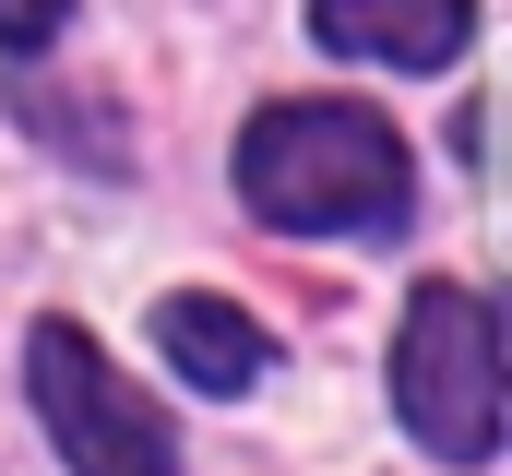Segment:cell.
<instances>
[{
  "label": "cell",
  "instance_id": "cell-4",
  "mask_svg": "<svg viewBox=\"0 0 512 476\" xmlns=\"http://www.w3.org/2000/svg\"><path fill=\"white\" fill-rule=\"evenodd\" d=\"M310 36L346 60H393V72H441L477 36V0H310Z\"/></svg>",
  "mask_w": 512,
  "mask_h": 476
},
{
  "label": "cell",
  "instance_id": "cell-2",
  "mask_svg": "<svg viewBox=\"0 0 512 476\" xmlns=\"http://www.w3.org/2000/svg\"><path fill=\"white\" fill-rule=\"evenodd\" d=\"M393 405L441 465H489L501 453V322L477 286H417L405 334H393Z\"/></svg>",
  "mask_w": 512,
  "mask_h": 476
},
{
  "label": "cell",
  "instance_id": "cell-1",
  "mask_svg": "<svg viewBox=\"0 0 512 476\" xmlns=\"http://www.w3.org/2000/svg\"><path fill=\"white\" fill-rule=\"evenodd\" d=\"M239 203L262 227H346V238H393L417 203V167L393 143L382 108L358 96H298V108H262L239 143Z\"/></svg>",
  "mask_w": 512,
  "mask_h": 476
},
{
  "label": "cell",
  "instance_id": "cell-6",
  "mask_svg": "<svg viewBox=\"0 0 512 476\" xmlns=\"http://www.w3.org/2000/svg\"><path fill=\"white\" fill-rule=\"evenodd\" d=\"M72 24V0H0V48H48Z\"/></svg>",
  "mask_w": 512,
  "mask_h": 476
},
{
  "label": "cell",
  "instance_id": "cell-3",
  "mask_svg": "<svg viewBox=\"0 0 512 476\" xmlns=\"http://www.w3.org/2000/svg\"><path fill=\"white\" fill-rule=\"evenodd\" d=\"M24 381H36V417H48V441H60L72 476H179L167 417L96 357L84 322H36L24 334Z\"/></svg>",
  "mask_w": 512,
  "mask_h": 476
},
{
  "label": "cell",
  "instance_id": "cell-5",
  "mask_svg": "<svg viewBox=\"0 0 512 476\" xmlns=\"http://www.w3.org/2000/svg\"><path fill=\"white\" fill-rule=\"evenodd\" d=\"M155 346H167V369H179L191 393H251L262 381V322L227 310V298H203V286L155 298Z\"/></svg>",
  "mask_w": 512,
  "mask_h": 476
}]
</instances>
